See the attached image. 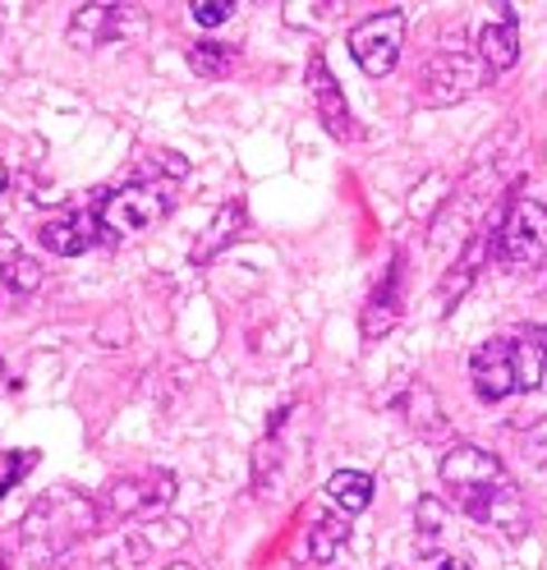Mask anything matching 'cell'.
<instances>
[{
  "label": "cell",
  "instance_id": "6da1fadb",
  "mask_svg": "<svg viewBox=\"0 0 547 570\" xmlns=\"http://www.w3.org/2000/svg\"><path fill=\"white\" fill-rule=\"evenodd\" d=\"M442 483L451 488L456 497V507L469 515V520H479L483 529H497L501 539H525V502H520V488L506 479L501 470V460L488 455L483 446H451L442 455Z\"/></svg>",
  "mask_w": 547,
  "mask_h": 570
},
{
  "label": "cell",
  "instance_id": "7a4b0ae2",
  "mask_svg": "<svg viewBox=\"0 0 547 570\" xmlns=\"http://www.w3.org/2000/svg\"><path fill=\"white\" fill-rule=\"evenodd\" d=\"M97 515L101 511H97L92 497H84L75 488H56V492L38 497L32 511L23 515L19 543L38 561H56V557H65L69 548H79L88 539V533L97 529Z\"/></svg>",
  "mask_w": 547,
  "mask_h": 570
},
{
  "label": "cell",
  "instance_id": "3957f363",
  "mask_svg": "<svg viewBox=\"0 0 547 570\" xmlns=\"http://www.w3.org/2000/svg\"><path fill=\"white\" fill-rule=\"evenodd\" d=\"M483 83H488V65L456 42V47L437 51V56L428 60L423 83H419V101H423V106H451V101L473 97Z\"/></svg>",
  "mask_w": 547,
  "mask_h": 570
},
{
  "label": "cell",
  "instance_id": "277c9868",
  "mask_svg": "<svg viewBox=\"0 0 547 570\" xmlns=\"http://www.w3.org/2000/svg\"><path fill=\"white\" fill-rule=\"evenodd\" d=\"M492 258L516 263V267H534L547 258V203L520 198V203L506 207L497 239H492Z\"/></svg>",
  "mask_w": 547,
  "mask_h": 570
},
{
  "label": "cell",
  "instance_id": "5b68a950",
  "mask_svg": "<svg viewBox=\"0 0 547 570\" xmlns=\"http://www.w3.org/2000/svg\"><path fill=\"white\" fill-rule=\"evenodd\" d=\"M400 47H406V14L400 10L369 14L350 32V56L369 79H387L391 75L395 60H400Z\"/></svg>",
  "mask_w": 547,
  "mask_h": 570
},
{
  "label": "cell",
  "instance_id": "8992f818",
  "mask_svg": "<svg viewBox=\"0 0 547 570\" xmlns=\"http://www.w3.org/2000/svg\"><path fill=\"white\" fill-rule=\"evenodd\" d=\"M166 207L170 203H166V194L157 185H125V189H111L97 203V217H101V230H111L120 239V235L153 230L166 217Z\"/></svg>",
  "mask_w": 547,
  "mask_h": 570
},
{
  "label": "cell",
  "instance_id": "52a82bcc",
  "mask_svg": "<svg viewBox=\"0 0 547 570\" xmlns=\"http://www.w3.org/2000/svg\"><path fill=\"white\" fill-rule=\"evenodd\" d=\"M175 502V474H143V479H111L101 492V511L116 520H153Z\"/></svg>",
  "mask_w": 547,
  "mask_h": 570
},
{
  "label": "cell",
  "instance_id": "ba28073f",
  "mask_svg": "<svg viewBox=\"0 0 547 570\" xmlns=\"http://www.w3.org/2000/svg\"><path fill=\"white\" fill-rule=\"evenodd\" d=\"M469 377H473V391L479 401H506L510 391H520V377H516V341L506 336H492L488 345L473 350L469 360Z\"/></svg>",
  "mask_w": 547,
  "mask_h": 570
},
{
  "label": "cell",
  "instance_id": "9c48e42d",
  "mask_svg": "<svg viewBox=\"0 0 547 570\" xmlns=\"http://www.w3.org/2000/svg\"><path fill=\"white\" fill-rule=\"evenodd\" d=\"M309 92H313V111H318V120L332 129L336 138H350V134H354L350 106H345V97H341V88H336V79H332V69H326L322 51H309Z\"/></svg>",
  "mask_w": 547,
  "mask_h": 570
},
{
  "label": "cell",
  "instance_id": "30bf717a",
  "mask_svg": "<svg viewBox=\"0 0 547 570\" xmlns=\"http://www.w3.org/2000/svg\"><path fill=\"white\" fill-rule=\"evenodd\" d=\"M479 60L488 65V75H506L520 60V23L516 6H497V19L479 32Z\"/></svg>",
  "mask_w": 547,
  "mask_h": 570
},
{
  "label": "cell",
  "instance_id": "8fae6325",
  "mask_svg": "<svg viewBox=\"0 0 547 570\" xmlns=\"http://www.w3.org/2000/svg\"><path fill=\"white\" fill-rule=\"evenodd\" d=\"M38 239H42V248H51V254H60V258H79V254H88V248L101 239V217H97V212L56 217V222H47L38 230Z\"/></svg>",
  "mask_w": 547,
  "mask_h": 570
},
{
  "label": "cell",
  "instance_id": "7c38bea8",
  "mask_svg": "<svg viewBox=\"0 0 547 570\" xmlns=\"http://www.w3.org/2000/svg\"><path fill=\"white\" fill-rule=\"evenodd\" d=\"M400 291H406V254L391 258V267L378 281L369 308H363V336H382V332L395 327V317H400Z\"/></svg>",
  "mask_w": 547,
  "mask_h": 570
},
{
  "label": "cell",
  "instance_id": "4fadbf2b",
  "mask_svg": "<svg viewBox=\"0 0 547 570\" xmlns=\"http://www.w3.org/2000/svg\"><path fill=\"white\" fill-rule=\"evenodd\" d=\"M125 10L129 6H79L75 19H69V42H75L79 51H92L101 42H111L116 32H125Z\"/></svg>",
  "mask_w": 547,
  "mask_h": 570
},
{
  "label": "cell",
  "instance_id": "5bb4252c",
  "mask_svg": "<svg viewBox=\"0 0 547 570\" xmlns=\"http://www.w3.org/2000/svg\"><path fill=\"white\" fill-rule=\"evenodd\" d=\"M326 497H332V507L341 515H359L373 502V479L359 474V470H336L332 479H326Z\"/></svg>",
  "mask_w": 547,
  "mask_h": 570
},
{
  "label": "cell",
  "instance_id": "9a60e30c",
  "mask_svg": "<svg viewBox=\"0 0 547 570\" xmlns=\"http://www.w3.org/2000/svg\"><path fill=\"white\" fill-rule=\"evenodd\" d=\"M240 226H244V207H240V203H226V207L212 217L207 235L194 244V263H212V258L222 254V248H226V244L240 235Z\"/></svg>",
  "mask_w": 547,
  "mask_h": 570
},
{
  "label": "cell",
  "instance_id": "2e32d148",
  "mask_svg": "<svg viewBox=\"0 0 547 570\" xmlns=\"http://www.w3.org/2000/svg\"><path fill=\"white\" fill-rule=\"evenodd\" d=\"M350 543V515H318L309 524V557L313 561H336V552Z\"/></svg>",
  "mask_w": 547,
  "mask_h": 570
},
{
  "label": "cell",
  "instance_id": "e0dca14e",
  "mask_svg": "<svg viewBox=\"0 0 547 570\" xmlns=\"http://www.w3.org/2000/svg\"><path fill=\"white\" fill-rule=\"evenodd\" d=\"M406 410H410V423L419 428L423 438H442V433H447V419H442V405H437V396H432V386L414 382Z\"/></svg>",
  "mask_w": 547,
  "mask_h": 570
},
{
  "label": "cell",
  "instance_id": "ac0fdd59",
  "mask_svg": "<svg viewBox=\"0 0 547 570\" xmlns=\"http://www.w3.org/2000/svg\"><path fill=\"white\" fill-rule=\"evenodd\" d=\"M38 285H42V267L38 263H32V258H14L6 272H0V308H10L19 295H32V291H38Z\"/></svg>",
  "mask_w": 547,
  "mask_h": 570
},
{
  "label": "cell",
  "instance_id": "d6986e66",
  "mask_svg": "<svg viewBox=\"0 0 547 570\" xmlns=\"http://www.w3.org/2000/svg\"><path fill=\"white\" fill-rule=\"evenodd\" d=\"M189 65H194V75L198 79H226L231 69H235V47H226V42H198V47H189Z\"/></svg>",
  "mask_w": 547,
  "mask_h": 570
},
{
  "label": "cell",
  "instance_id": "ffe728a7",
  "mask_svg": "<svg viewBox=\"0 0 547 570\" xmlns=\"http://www.w3.org/2000/svg\"><path fill=\"white\" fill-rule=\"evenodd\" d=\"M516 377H520V391H534V386H543V377H547L543 350H538V341H534L529 332L516 341Z\"/></svg>",
  "mask_w": 547,
  "mask_h": 570
},
{
  "label": "cell",
  "instance_id": "44dd1931",
  "mask_svg": "<svg viewBox=\"0 0 547 570\" xmlns=\"http://www.w3.org/2000/svg\"><path fill=\"white\" fill-rule=\"evenodd\" d=\"M442 189H451V180H447V175L442 170H432L428 175V180L410 194V212H414V217H423V222H432V207H447L451 198L442 194Z\"/></svg>",
  "mask_w": 547,
  "mask_h": 570
},
{
  "label": "cell",
  "instance_id": "7402d4cb",
  "mask_svg": "<svg viewBox=\"0 0 547 570\" xmlns=\"http://www.w3.org/2000/svg\"><path fill=\"white\" fill-rule=\"evenodd\" d=\"M447 520V507L437 502V497H419V511H414V533H419V548H432L442 539V524Z\"/></svg>",
  "mask_w": 547,
  "mask_h": 570
},
{
  "label": "cell",
  "instance_id": "603a6c76",
  "mask_svg": "<svg viewBox=\"0 0 547 570\" xmlns=\"http://www.w3.org/2000/svg\"><path fill=\"white\" fill-rule=\"evenodd\" d=\"M189 19H194L198 28H222L226 19H235V0H194Z\"/></svg>",
  "mask_w": 547,
  "mask_h": 570
},
{
  "label": "cell",
  "instance_id": "cb8c5ba5",
  "mask_svg": "<svg viewBox=\"0 0 547 570\" xmlns=\"http://www.w3.org/2000/svg\"><path fill=\"white\" fill-rule=\"evenodd\" d=\"M32 465H38V451H23V455H19V465L10 460V465H6V474H0V497H6V492H10V488H14V483H19V479L32 470Z\"/></svg>",
  "mask_w": 547,
  "mask_h": 570
},
{
  "label": "cell",
  "instance_id": "d4e9b609",
  "mask_svg": "<svg viewBox=\"0 0 547 570\" xmlns=\"http://www.w3.org/2000/svg\"><path fill=\"white\" fill-rule=\"evenodd\" d=\"M157 166H166L170 175H189V161L179 157V153H157Z\"/></svg>",
  "mask_w": 547,
  "mask_h": 570
},
{
  "label": "cell",
  "instance_id": "484cf974",
  "mask_svg": "<svg viewBox=\"0 0 547 570\" xmlns=\"http://www.w3.org/2000/svg\"><path fill=\"white\" fill-rule=\"evenodd\" d=\"M14 258H19V244H14L10 235H0V272H6Z\"/></svg>",
  "mask_w": 547,
  "mask_h": 570
},
{
  "label": "cell",
  "instance_id": "4316f807",
  "mask_svg": "<svg viewBox=\"0 0 547 570\" xmlns=\"http://www.w3.org/2000/svg\"><path fill=\"white\" fill-rule=\"evenodd\" d=\"M432 570H469V561H465V557H437Z\"/></svg>",
  "mask_w": 547,
  "mask_h": 570
},
{
  "label": "cell",
  "instance_id": "83f0119b",
  "mask_svg": "<svg viewBox=\"0 0 547 570\" xmlns=\"http://www.w3.org/2000/svg\"><path fill=\"white\" fill-rule=\"evenodd\" d=\"M529 336L538 341V350H543V364H547V327H529Z\"/></svg>",
  "mask_w": 547,
  "mask_h": 570
},
{
  "label": "cell",
  "instance_id": "f1b7e54d",
  "mask_svg": "<svg viewBox=\"0 0 547 570\" xmlns=\"http://www.w3.org/2000/svg\"><path fill=\"white\" fill-rule=\"evenodd\" d=\"M6 185H10V166L0 161V194H6Z\"/></svg>",
  "mask_w": 547,
  "mask_h": 570
},
{
  "label": "cell",
  "instance_id": "f546056e",
  "mask_svg": "<svg viewBox=\"0 0 547 570\" xmlns=\"http://www.w3.org/2000/svg\"><path fill=\"white\" fill-rule=\"evenodd\" d=\"M166 570H198V566H189V561H170Z\"/></svg>",
  "mask_w": 547,
  "mask_h": 570
},
{
  "label": "cell",
  "instance_id": "4dcf8cb0",
  "mask_svg": "<svg viewBox=\"0 0 547 570\" xmlns=\"http://www.w3.org/2000/svg\"><path fill=\"white\" fill-rule=\"evenodd\" d=\"M0 377H6V364H0Z\"/></svg>",
  "mask_w": 547,
  "mask_h": 570
}]
</instances>
